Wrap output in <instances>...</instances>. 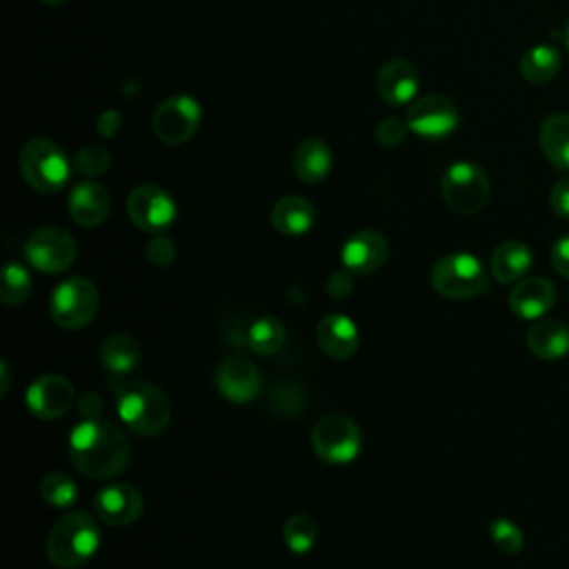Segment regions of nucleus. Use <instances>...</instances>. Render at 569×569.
<instances>
[{
	"instance_id": "19",
	"label": "nucleus",
	"mask_w": 569,
	"mask_h": 569,
	"mask_svg": "<svg viewBox=\"0 0 569 569\" xmlns=\"http://www.w3.org/2000/svg\"><path fill=\"white\" fill-rule=\"evenodd\" d=\"M109 207H111V198L109 191L91 180H82L78 182L69 198H67V209L69 216L82 224V227H96L100 224L107 216H109Z\"/></svg>"
},
{
	"instance_id": "7",
	"label": "nucleus",
	"mask_w": 569,
	"mask_h": 569,
	"mask_svg": "<svg viewBox=\"0 0 569 569\" xmlns=\"http://www.w3.org/2000/svg\"><path fill=\"white\" fill-rule=\"evenodd\" d=\"M100 307L98 289L91 280L73 276L62 280L49 296V316L60 329L78 331L87 327Z\"/></svg>"
},
{
	"instance_id": "3",
	"label": "nucleus",
	"mask_w": 569,
	"mask_h": 569,
	"mask_svg": "<svg viewBox=\"0 0 569 569\" xmlns=\"http://www.w3.org/2000/svg\"><path fill=\"white\" fill-rule=\"evenodd\" d=\"M100 547V529L91 513H64L47 536V558L60 569H78L87 565Z\"/></svg>"
},
{
	"instance_id": "25",
	"label": "nucleus",
	"mask_w": 569,
	"mask_h": 569,
	"mask_svg": "<svg viewBox=\"0 0 569 569\" xmlns=\"http://www.w3.org/2000/svg\"><path fill=\"white\" fill-rule=\"evenodd\" d=\"M316 222V209L300 196H284L271 207V224L282 236H302Z\"/></svg>"
},
{
	"instance_id": "30",
	"label": "nucleus",
	"mask_w": 569,
	"mask_h": 569,
	"mask_svg": "<svg viewBox=\"0 0 569 569\" xmlns=\"http://www.w3.org/2000/svg\"><path fill=\"white\" fill-rule=\"evenodd\" d=\"M318 525L307 513H293L282 527V540L293 553H307L316 545Z\"/></svg>"
},
{
	"instance_id": "41",
	"label": "nucleus",
	"mask_w": 569,
	"mask_h": 569,
	"mask_svg": "<svg viewBox=\"0 0 569 569\" xmlns=\"http://www.w3.org/2000/svg\"><path fill=\"white\" fill-rule=\"evenodd\" d=\"M562 38H565V47H567V51H569V20H567V24H565V33H562Z\"/></svg>"
},
{
	"instance_id": "4",
	"label": "nucleus",
	"mask_w": 569,
	"mask_h": 569,
	"mask_svg": "<svg viewBox=\"0 0 569 569\" xmlns=\"http://www.w3.org/2000/svg\"><path fill=\"white\" fill-rule=\"evenodd\" d=\"M18 167L27 184L40 193L60 191L71 178L67 153L47 138H33L22 144Z\"/></svg>"
},
{
	"instance_id": "1",
	"label": "nucleus",
	"mask_w": 569,
	"mask_h": 569,
	"mask_svg": "<svg viewBox=\"0 0 569 569\" xmlns=\"http://www.w3.org/2000/svg\"><path fill=\"white\" fill-rule=\"evenodd\" d=\"M69 460L87 478H118L129 467L131 442L111 420H82L69 433Z\"/></svg>"
},
{
	"instance_id": "14",
	"label": "nucleus",
	"mask_w": 569,
	"mask_h": 569,
	"mask_svg": "<svg viewBox=\"0 0 569 569\" xmlns=\"http://www.w3.org/2000/svg\"><path fill=\"white\" fill-rule=\"evenodd\" d=\"M144 500L133 485L116 482L96 491L93 511L96 516L111 527H127L142 516Z\"/></svg>"
},
{
	"instance_id": "33",
	"label": "nucleus",
	"mask_w": 569,
	"mask_h": 569,
	"mask_svg": "<svg viewBox=\"0 0 569 569\" xmlns=\"http://www.w3.org/2000/svg\"><path fill=\"white\" fill-rule=\"evenodd\" d=\"M73 164L84 176H100L109 167V153H107V149H102L98 144H89L78 151Z\"/></svg>"
},
{
	"instance_id": "28",
	"label": "nucleus",
	"mask_w": 569,
	"mask_h": 569,
	"mask_svg": "<svg viewBox=\"0 0 569 569\" xmlns=\"http://www.w3.org/2000/svg\"><path fill=\"white\" fill-rule=\"evenodd\" d=\"M284 338H287L284 336V327L273 316H260L247 329L249 347L258 356H273V353H278L282 349V345H284Z\"/></svg>"
},
{
	"instance_id": "9",
	"label": "nucleus",
	"mask_w": 569,
	"mask_h": 569,
	"mask_svg": "<svg viewBox=\"0 0 569 569\" xmlns=\"http://www.w3.org/2000/svg\"><path fill=\"white\" fill-rule=\"evenodd\" d=\"M78 247L69 231L62 227H42L33 231L24 244L29 264L40 273H62L76 260Z\"/></svg>"
},
{
	"instance_id": "42",
	"label": "nucleus",
	"mask_w": 569,
	"mask_h": 569,
	"mask_svg": "<svg viewBox=\"0 0 569 569\" xmlns=\"http://www.w3.org/2000/svg\"><path fill=\"white\" fill-rule=\"evenodd\" d=\"M40 2H44V4H58V2H62V0H40Z\"/></svg>"
},
{
	"instance_id": "13",
	"label": "nucleus",
	"mask_w": 569,
	"mask_h": 569,
	"mask_svg": "<svg viewBox=\"0 0 569 569\" xmlns=\"http://www.w3.org/2000/svg\"><path fill=\"white\" fill-rule=\"evenodd\" d=\"M24 398H27L29 411L36 418L58 420L71 409L76 400V389L69 378L60 373H44L29 385Z\"/></svg>"
},
{
	"instance_id": "17",
	"label": "nucleus",
	"mask_w": 569,
	"mask_h": 569,
	"mask_svg": "<svg viewBox=\"0 0 569 569\" xmlns=\"http://www.w3.org/2000/svg\"><path fill=\"white\" fill-rule=\"evenodd\" d=\"M420 87L418 71L407 60H389L376 78V91L389 107H405L416 100Z\"/></svg>"
},
{
	"instance_id": "18",
	"label": "nucleus",
	"mask_w": 569,
	"mask_h": 569,
	"mask_svg": "<svg viewBox=\"0 0 569 569\" xmlns=\"http://www.w3.org/2000/svg\"><path fill=\"white\" fill-rule=\"evenodd\" d=\"M556 305V287L547 278H522L509 293V309L522 320H540Z\"/></svg>"
},
{
	"instance_id": "22",
	"label": "nucleus",
	"mask_w": 569,
	"mask_h": 569,
	"mask_svg": "<svg viewBox=\"0 0 569 569\" xmlns=\"http://www.w3.org/2000/svg\"><path fill=\"white\" fill-rule=\"evenodd\" d=\"M531 264H533L531 249L525 242L507 240L493 249L489 271L493 280L509 284V282H520L529 273Z\"/></svg>"
},
{
	"instance_id": "21",
	"label": "nucleus",
	"mask_w": 569,
	"mask_h": 569,
	"mask_svg": "<svg viewBox=\"0 0 569 569\" xmlns=\"http://www.w3.org/2000/svg\"><path fill=\"white\" fill-rule=\"evenodd\" d=\"M525 342L533 356L558 360L569 353V327L556 318H540L527 329Z\"/></svg>"
},
{
	"instance_id": "12",
	"label": "nucleus",
	"mask_w": 569,
	"mask_h": 569,
	"mask_svg": "<svg viewBox=\"0 0 569 569\" xmlns=\"http://www.w3.org/2000/svg\"><path fill=\"white\" fill-rule=\"evenodd\" d=\"M153 133L164 144H184L200 124V104L191 96H171L153 111Z\"/></svg>"
},
{
	"instance_id": "8",
	"label": "nucleus",
	"mask_w": 569,
	"mask_h": 569,
	"mask_svg": "<svg viewBox=\"0 0 569 569\" xmlns=\"http://www.w3.org/2000/svg\"><path fill=\"white\" fill-rule=\"evenodd\" d=\"M360 427L345 413H327L313 425V453L329 465H347L356 460L360 453Z\"/></svg>"
},
{
	"instance_id": "32",
	"label": "nucleus",
	"mask_w": 569,
	"mask_h": 569,
	"mask_svg": "<svg viewBox=\"0 0 569 569\" xmlns=\"http://www.w3.org/2000/svg\"><path fill=\"white\" fill-rule=\"evenodd\" d=\"M489 536L491 542L496 545L498 551L502 553H518L525 545V533L520 531V527L507 518H496L489 525Z\"/></svg>"
},
{
	"instance_id": "16",
	"label": "nucleus",
	"mask_w": 569,
	"mask_h": 569,
	"mask_svg": "<svg viewBox=\"0 0 569 569\" xmlns=\"http://www.w3.org/2000/svg\"><path fill=\"white\" fill-rule=\"evenodd\" d=\"M387 256H389L387 240L373 229L356 231L340 247L342 267L353 276H367L378 271L387 262Z\"/></svg>"
},
{
	"instance_id": "2",
	"label": "nucleus",
	"mask_w": 569,
	"mask_h": 569,
	"mask_svg": "<svg viewBox=\"0 0 569 569\" xmlns=\"http://www.w3.org/2000/svg\"><path fill=\"white\" fill-rule=\"evenodd\" d=\"M116 411L129 431L144 438L162 433L171 420L167 393L147 380L122 382L116 391Z\"/></svg>"
},
{
	"instance_id": "20",
	"label": "nucleus",
	"mask_w": 569,
	"mask_h": 569,
	"mask_svg": "<svg viewBox=\"0 0 569 569\" xmlns=\"http://www.w3.org/2000/svg\"><path fill=\"white\" fill-rule=\"evenodd\" d=\"M316 340L329 358L345 360L358 349V327L345 313H327L318 322Z\"/></svg>"
},
{
	"instance_id": "37",
	"label": "nucleus",
	"mask_w": 569,
	"mask_h": 569,
	"mask_svg": "<svg viewBox=\"0 0 569 569\" xmlns=\"http://www.w3.org/2000/svg\"><path fill=\"white\" fill-rule=\"evenodd\" d=\"M551 264L553 269L569 280V236H562L551 247Z\"/></svg>"
},
{
	"instance_id": "29",
	"label": "nucleus",
	"mask_w": 569,
	"mask_h": 569,
	"mask_svg": "<svg viewBox=\"0 0 569 569\" xmlns=\"http://www.w3.org/2000/svg\"><path fill=\"white\" fill-rule=\"evenodd\" d=\"M40 496L53 509H69L78 500V487H76V480L69 473H64L60 469H53V471L42 476Z\"/></svg>"
},
{
	"instance_id": "35",
	"label": "nucleus",
	"mask_w": 569,
	"mask_h": 569,
	"mask_svg": "<svg viewBox=\"0 0 569 569\" xmlns=\"http://www.w3.org/2000/svg\"><path fill=\"white\" fill-rule=\"evenodd\" d=\"M407 124H402L398 118H385L380 120V124L376 127V138L380 144L385 147H396L405 140V133H407Z\"/></svg>"
},
{
	"instance_id": "15",
	"label": "nucleus",
	"mask_w": 569,
	"mask_h": 569,
	"mask_svg": "<svg viewBox=\"0 0 569 569\" xmlns=\"http://www.w3.org/2000/svg\"><path fill=\"white\" fill-rule=\"evenodd\" d=\"M216 387L222 398L236 405L256 400L262 391V376L247 358H227L216 369Z\"/></svg>"
},
{
	"instance_id": "26",
	"label": "nucleus",
	"mask_w": 569,
	"mask_h": 569,
	"mask_svg": "<svg viewBox=\"0 0 569 569\" xmlns=\"http://www.w3.org/2000/svg\"><path fill=\"white\" fill-rule=\"evenodd\" d=\"M331 164V151L320 138L302 140L293 153V173L309 184L322 182L329 176Z\"/></svg>"
},
{
	"instance_id": "34",
	"label": "nucleus",
	"mask_w": 569,
	"mask_h": 569,
	"mask_svg": "<svg viewBox=\"0 0 569 569\" xmlns=\"http://www.w3.org/2000/svg\"><path fill=\"white\" fill-rule=\"evenodd\" d=\"M144 253H147V260H149L151 264H156V267H167V264H171L173 258H176V244H173L167 236L156 233V238H151V240L147 242Z\"/></svg>"
},
{
	"instance_id": "6",
	"label": "nucleus",
	"mask_w": 569,
	"mask_h": 569,
	"mask_svg": "<svg viewBox=\"0 0 569 569\" xmlns=\"http://www.w3.org/2000/svg\"><path fill=\"white\" fill-rule=\"evenodd\" d=\"M433 289L451 300L476 298L487 291L489 276L485 264L473 253H449L431 269Z\"/></svg>"
},
{
	"instance_id": "11",
	"label": "nucleus",
	"mask_w": 569,
	"mask_h": 569,
	"mask_svg": "<svg viewBox=\"0 0 569 569\" xmlns=\"http://www.w3.org/2000/svg\"><path fill=\"white\" fill-rule=\"evenodd\" d=\"M127 213L131 222L147 233H162L178 216L176 200L158 184H140L127 198Z\"/></svg>"
},
{
	"instance_id": "23",
	"label": "nucleus",
	"mask_w": 569,
	"mask_h": 569,
	"mask_svg": "<svg viewBox=\"0 0 569 569\" xmlns=\"http://www.w3.org/2000/svg\"><path fill=\"white\" fill-rule=\"evenodd\" d=\"M140 358H142L140 342L131 333H124V331L111 333L102 342V349H100L102 367L107 369V373L111 378L129 376L138 367Z\"/></svg>"
},
{
	"instance_id": "27",
	"label": "nucleus",
	"mask_w": 569,
	"mask_h": 569,
	"mask_svg": "<svg viewBox=\"0 0 569 569\" xmlns=\"http://www.w3.org/2000/svg\"><path fill=\"white\" fill-rule=\"evenodd\" d=\"M562 67V56L551 44H536L527 49L518 62L520 76L531 84H545L558 76Z\"/></svg>"
},
{
	"instance_id": "38",
	"label": "nucleus",
	"mask_w": 569,
	"mask_h": 569,
	"mask_svg": "<svg viewBox=\"0 0 569 569\" xmlns=\"http://www.w3.org/2000/svg\"><path fill=\"white\" fill-rule=\"evenodd\" d=\"M351 276H353L351 271H336V273H331L329 280H327V291H329L333 298L347 296V293L351 291V284H353Z\"/></svg>"
},
{
	"instance_id": "10",
	"label": "nucleus",
	"mask_w": 569,
	"mask_h": 569,
	"mask_svg": "<svg viewBox=\"0 0 569 569\" xmlns=\"http://www.w3.org/2000/svg\"><path fill=\"white\" fill-rule=\"evenodd\" d=\"M460 122L458 109L451 98L442 93H429L413 100L407 107V127L418 138L425 140H442L456 131Z\"/></svg>"
},
{
	"instance_id": "40",
	"label": "nucleus",
	"mask_w": 569,
	"mask_h": 569,
	"mask_svg": "<svg viewBox=\"0 0 569 569\" xmlns=\"http://www.w3.org/2000/svg\"><path fill=\"white\" fill-rule=\"evenodd\" d=\"M0 371H2V387H0V396H7L9 385H11V376H9V365L0 362Z\"/></svg>"
},
{
	"instance_id": "24",
	"label": "nucleus",
	"mask_w": 569,
	"mask_h": 569,
	"mask_svg": "<svg viewBox=\"0 0 569 569\" xmlns=\"http://www.w3.org/2000/svg\"><path fill=\"white\" fill-rule=\"evenodd\" d=\"M542 156L560 171H569V113H551L538 129Z\"/></svg>"
},
{
	"instance_id": "36",
	"label": "nucleus",
	"mask_w": 569,
	"mask_h": 569,
	"mask_svg": "<svg viewBox=\"0 0 569 569\" xmlns=\"http://www.w3.org/2000/svg\"><path fill=\"white\" fill-rule=\"evenodd\" d=\"M549 204L558 218L569 220V178H560L549 191Z\"/></svg>"
},
{
	"instance_id": "31",
	"label": "nucleus",
	"mask_w": 569,
	"mask_h": 569,
	"mask_svg": "<svg viewBox=\"0 0 569 569\" xmlns=\"http://www.w3.org/2000/svg\"><path fill=\"white\" fill-rule=\"evenodd\" d=\"M31 293V276L20 262H7L2 267V289L0 300L9 307L22 305Z\"/></svg>"
},
{
	"instance_id": "5",
	"label": "nucleus",
	"mask_w": 569,
	"mask_h": 569,
	"mask_svg": "<svg viewBox=\"0 0 569 569\" xmlns=\"http://www.w3.org/2000/svg\"><path fill=\"white\" fill-rule=\"evenodd\" d=\"M440 193L451 211L460 216H473L489 202L491 184L480 164L471 160H458L442 173Z\"/></svg>"
},
{
	"instance_id": "39",
	"label": "nucleus",
	"mask_w": 569,
	"mask_h": 569,
	"mask_svg": "<svg viewBox=\"0 0 569 569\" xmlns=\"http://www.w3.org/2000/svg\"><path fill=\"white\" fill-rule=\"evenodd\" d=\"M78 411H80V416H82L84 420H96V418H100V411H102V400H100V396L93 393V391L82 393V398L78 400Z\"/></svg>"
}]
</instances>
